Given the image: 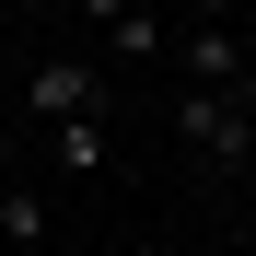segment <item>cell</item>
Here are the masks:
<instances>
[{
  "label": "cell",
  "instance_id": "3957f363",
  "mask_svg": "<svg viewBox=\"0 0 256 256\" xmlns=\"http://www.w3.org/2000/svg\"><path fill=\"white\" fill-rule=\"evenodd\" d=\"M244 70H256V47H244L233 24H186V82H210V94H233Z\"/></svg>",
  "mask_w": 256,
  "mask_h": 256
},
{
  "label": "cell",
  "instance_id": "7a4b0ae2",
  "mask_svg": "<svg viewBox=\"0 0 256 256\" xmlns=\"http://www.w3.org/2000/svg\"><path fill=\"white\" fill-rule=\"evenodd\" d=\"M12 105H24L35 128H58V116H94V105H105V82H94V70H82V58H35Z\"/></svg>",
  "mask_w": 256,
  "mask_h": 256
},
{
  "label": "cell",
  "instance_id": "8992f818",
  "mask_svg": "<svg viewBox=\"0 0 256 256\" xmlns=\"http://www.w3.org/2000/svg\"><path fill=\"white\" fill-rule=\"evenodd\" d=\"M105 47H116V58H163V12H152V0H128V12L105 24Z\"/></svg>",
  "mask_w": 256,
  "mask_h": 256
},
{
  "label": "cell",
  "instance_id": "6da1fadb",
  "mask_svg": "<svg viewBox=\"0 0 256 256\" xmlns=\"http://www.w3.org/2000/svg\"><path fill=\"white\" fill-rule=\"evenodd\" d=\"M175 140H186L198 163H256L244 105H233V94H210V82H186V94H175Z\"/></svg>",
  "mask_w": 256,
  "mask_h": 256
},
{
  "label": "cell",
  "instance_id": "30bf717a",
  "mask_svg": "<svg viewBox=\"0 0 256 256\" xmlns=\"http://www.w3.org/2000/svg\"><path fill=\"white\" fill-rule=\"evenodd\" d=\"M82 12H94V24H116V12H128V0H82Z\"/></svg>",
  "mask_w": 256,
  "mask_h": 256
},
{
  "label": "cell",
  "instance_id": "52a82bcc",
  "mask_svg": "<svg viewBox=\"0 0 256 256\" xmlns=\"http://www.w3.org/2000/svg\"><path fill=\"white\" fill-rule=\"evenodd\" d=\"M222 12H233V0H186V24H222Z\"/></svg>",
  "mask_w": 256,
  "mask_h": 256
},
{
  "label": "cell",
  "instance_id": "5b68a950",
  "mask_svg": "<svg viewBox=\"0 0 256 256\" xmlns=\"http://www.w3.org/2000/svg\"><path fill=\"white\" fill-rule=\"evenodd\" d=\"M47 163H58V175H105V105L94 116H58L47 128Z\"/></svg>",
  "mask_w": 256,
  "mask_h": 256
},
{
  "label": "cell",
  "instance_id": "ba28073f",
  "mask_svg": "<svg viewBox=\"0 0 256 256\" xmlns=\"http://www.w3.org/2000/svg\"><path fill=\"white\" fill-rule=\"evenodd\" d=\"M233 105H244V128H256V70H244V82H233Z\"/></svg>",
  "mask_w": 256,
  "mask_h": 256
},
{
  "label": "cell",
  "instance_id": "9c48e42d",
  "mask_svg": "<svg viewBox=\"0 0 256 256\" xmlns=\"http://www.w3.org/2000/svg\"><path fill=\"white\" fill-rule=\"evenodd\" d=\"M0 175H12V105H0Z\"/></svg>",
  "mask_w": 256,
  "mask_h": 256
},
{
  "label": "cell",
  "instance_id": "8fae6325",
  "mask_svg": "<svg viewBox=\"0 0 256 256\" xmlns=\"http://www.w3.org/2000/svg\"><path fill=\"white\" fill-rule=\"evenodd\" d=\"M12 12H24V0H0V35H12Z\"/></svg>",
  "mask_w": 256,
  "mask_h": 256
},
{
  "label": "cell",
  "instance_id": "277c9868",
  "mask_svg": "<svg viewBox=\"0 0 256 256\" xmlns=\"http://www.w3.org/2000/svg\"><path fill=\"white\" fill-rule=\"evenodd\" d=\"M0 256H47V198L0 175Z\"/></svg>",
  "mask_w": 256,
  "mask_h": 256
}]
</instances>
